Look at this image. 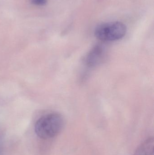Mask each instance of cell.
<instances>
[{
    "instance_id": "obj_1",
    "label": "cell",
    "mask_w": 154,
    "mask_h": 155,
    "mask_svg": "<svg viewBox=\"0 0 154 155\" xmlns=\"http://www.w3.org/2000/svg\"><path fill=\"white\" fill-rule=\"evenodd\" d=\"M65 121L62 115L53 112L40 117L35 125L34 131L38 137L47 140L60 134L64 128Z\"/></svg>"
},
{
    "instance_id": "obj_2",
    "label": "cell",
    "mask_w": 154,
    "mask_h": 155,
    "mask_svg": "<svg viewBox=\"0 0 154 155\" xmlns=\"http://www.w3.org/2000/svg\"><path fill=\"white\" fill-rule=\"evenodd\" d=\"M127 32V27L123 23L109 22L98 25L95 30V35L103 41H113L122 39Z\"/></svg>"
},
{
    "instance_id": "obj_3",
    "label": "cell",
    "mask_w": 154,
    "mask_h": 155,
    "mask_svg": "<svg viewBox=\"0 0 154 155\" xmlns=\"http://www.w3.org/2000/svg\"><path fill=\"white\" fill-rule=\"evenodd\" d=\"M105 55V48L101 45H96L86 55L85 62L90 67L97 66L102 61Z\"/></svg>"
},
{
    "instance_id": "obj_4",
    "label": "cell",
    "mask_w": 154,
    "mask_h": 155,
    "mask_svg": "<svg viewBox=\"0 0 154 155\" xmlns=\"http://www.w3.org/2000/svg\"><path fill=\"white\" fill-rule=\"evenodd\" d=\"M134 155H154V139L150 137L137 148Z\"/></svg>"
},
{
    "instance_id": "obj_5",
    "label": "cell",
    "mask_w": 154,
    "mask_h": 155,
    "mask_svg": "<svg viewBox=\"0 0 154 155\" xmlns=\"http://www.w3.org/2000/svg\"><path fill=\"white\" fill-rule=\"evenodd\" d=\"M31 2L35 5H43L46 4L47 0H31Z\"/></svg>"
},
{
    "instance_id": "obj_6",
    "label": "cell",
    "mask_w": 154,
    "mask_h": 155,
    "mask_svg": "<svg viewBox=\"0 0 154 155\" xmlns=\"http://www.w3.org/2000/svg\"><path fill=\"white\" fill-rule=\"evenodd\" d=\"M3 147L2 143L0 142V155H2Z\"/></svg>"
}]
</instances>
